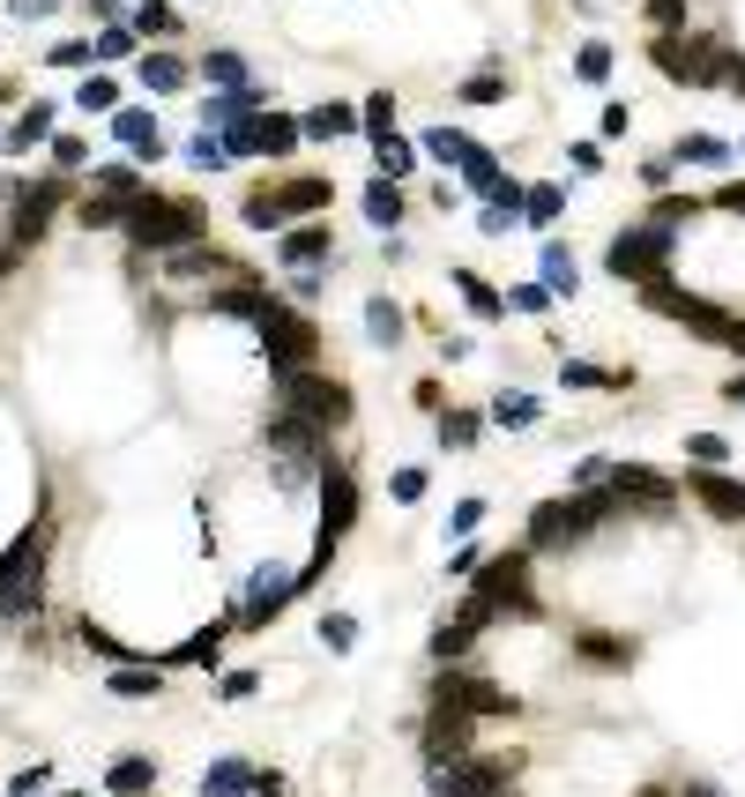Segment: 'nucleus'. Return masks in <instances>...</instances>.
<instances>
[{"instance_id":"f257e3e1","label":"nucleus","mask_w":745,"mask_h":797,"mask_svg":"<svg viewBox=\"0 0 745 797\" xmlns=\"http://www.w3.org/2000/svg\"><path fill=\"white\" fill-rule=\"evenodd\" d=\"M612 515H619V499L604 492V485H596V492H574V499H545V507L529 515V545H537V551H567V545H582L589 529H604Z\"/></svg>"},{"instance_id":"f03ea898","label":"nucleus","mask_w":745,"mask_h":797,"mask_svg":"<svg viewBox=\"0 0 745 797\" xmlns=\"http://www.w3.org/2000/svg\"><path fill=\"white\" fill-rule=\"evenodd\" d=\"M127 239H135V253H165V247H195L201 239V209L179 195H142L127 201Z\"/></svg>"},{"instance_id":"7ed1b4c3","label":"nucleus","mask_w":745,"mask_h":797,"mask_svg":"<svg viewBox=\"0 0 745 797\" xmlns=\"http://www.w3.org/2000/svg\"><path fill=\"white\" fill-rule=\"evenodd\" d=\"M328 201V179H291V187H261V195L239 201V225L254 231H291L298 217H314Z\"/></svg>"},{"instance_id":"20e7f679","label":"nucleus","mask_w":745,"mask_h":797,"mask_svg":"<svg viewBox=\"0 0 745 797\" xmlns=\"http://www.w3.org/2000/svg\"><path fill=\"white\" fill-rule=\"evenodd\" d=\"M261 350H269V366H276L284 380H291V373H314L321 328H314V321H298L291 306H269V313H261Z\"/></svg>"},{"instance_id":"39448f33","label":"nucleus","mask_w":745,"mask_h":797,"mask_svg":"<svg viewBox=\"0 0 745 797\" xmlns=\"http://www.w3.org/2000/svg\"><path fill=\"white\" fill-rule=\"evenodd\" d=\"M670 253H678V231L648 217V225H634V231L612 239V276H626V283H656Z\"/></svg>"},{"instance_id":"423d86ee","label":"nucleus","mask_w":745,"mask_h":797,"mask_svg":"<svg viewBox=\"0 0 745 797\" xmlns=\"http://www.w3.org/2000/svg\"><path fill=\"white\" fill-rule=\"evenodd\" d=\"M284 410L306 418L314 432H328V425L350 418V388H344V380H321V373H291V380H284Z\"/></svg>"},{"instance_id":"0eeeda50","label":"nucleus","mask_w":745,"mask_h":797,"mask_svg":"<svg viewBox=\"0 0 745 797\" xmlns=\"http://www.w3.org/2000/svg\"><path fill=\"white\" fill-rule=\"evenodd\" d=\"M298 135H306V127H298L291 112H247L239 127H224V150L231 157H291Z\"/></svg>"},{"instance_id":"6e6552de","label":"nucleus","mask_w":745,"mask_h":797,"mask_svg":"<svg viewBox=\"0 0 745 797\" xmlns=\"http://www.w3.org/2000/svg\"><path fill=\"white\" fill-rule=\"evenodd\" d=\"M642 299L656 306V313H670V321H686L694 336H708V343H723V328H731V313H723V306H708L701 291H678L670 276H656V283H642Z\"/></svg>"},{"instance_id":"1a4fd4ad","label":"nucleus","mask_w":745,"mask_h":797,"mask_svg":"<svg viewBox=\"0 0 745 797\" xmlns=\"http://www.w3.org/2000/svg\"><path fill=\"white\" fill-rule=\"evenodd\" d=\"M507 760H485V753H463V760H447L433 768V797H499L507 790Z\"/></svg>"},{"instance_id":"9d476101","label":"nucleus","mask_w":745,"mask_h":797,"mask_svg":"<svg viewBox=\"0 0 745 797\" xmlns=\"http://www.w3.org/2000/svg\"><path fill=\"white\" fill-rule=\"evenodd\" d=\"M485 611H537V597H529V559L522 551H507V559H493V567H477V589H470Z\"/></svg>"},{"instance_id":"9b49d317","label":"nucleus","mask_w":745,"mask_h":797,"mask_svg":"<svg viewBox=\"0 0 745 797\" xmlns=\"http://www.w3.org/2000/svg\"><path fill=\"white\" fill-rule=\"evenodd\" d=\"M604 492L619 499V507H648V515H670V499H678V485H670L664 470H642V462H612V477H604Z\"/></svg>"},{"instance_id":"f8f14e48","label":"nucleus","mask_w":745,"mask_h":797,"mask_svg":"<svg viewBox=\"0 0 745 797\" xmlns=\"http://www.w3.org/2000/svg\"><path fill=\"white\" fill-rule=\"evenodd\" d=\"M433 708H463V716H507L515 700L499 694V686H485V678H470V671H440V686H433Z\"/></svg>"},{"instance_id":"ddd939ff","label":"nucleus","mask_w":745,"mask_h":797,"mask_svg":"<svg viewBox=\"0 0 745 797\" xmlns=\"http://www.w3.org/2000/svg\"><path fill=\"white\" fill-rule=\"evenodd\" d=\"M350 522H358V485L344 462H321V545H336Z\"/></svg>"},{"instance_id":"4468645a","label":"nucleus","mask_w":745,"mask_h":797,"mask_svg":"<svg viewBox=\"0 0 745 797\" xmlns=\"http://www.w3.org/2000/svg\"><path fill=\"white\" fill-rule=\"evenodd\" d=\"M470 723L477 716H463V708H433V716H425V768L463 760V753H470Z\"/></svg>"},{"instance_id":"2eb2a0df","label":"nucleus","mask_w":745,"mask_h":797,"mask_svg":"<svg viewBox=\"0 0 745 797\" xmlns=\"http://www.w3.org/2000/svg\"><path fill=\"white\" fill-rule=\"evenodd\" d=\"M60 201H68V179H60V172L16 195V247H30V239H38V231L52 225V209H60Z\"/></svg>"},{"instance_id":"dca6fc26","label":"nucleus","mask_w":745,"mask_h":797,"mask_svg":"<svg viewBox=\"0 0 745 797\" xmlns=\"http://www.w3.org/2000/svg\"><path fill=\"white\" fill-rule=\"evenodd\" d=\"M291 589H298V581H291L284 567H261V574H254V589L239 597V619H231V626H269L276 611H284V597H291Z\"/></svg>"},{"instance_id":"f3484780","label":"nucleus","mask_w":745,"mask_h":797,"mask_svg":"<svg viewBox=\"0 0 745 797\" xmlns=\"http://www.w3.org/2000/svg\"><path fill=\"white\" fill-rule=\"evenodd\" d=\"M686 492H694L701 507L716 515V522H745V485H738V477H723V470H694V477H686Z\"/></svg>"},{"instance_id":"a211bd4d","label":"nucleus","mask_w":745,"mask_h":797,"mask_svg":"<svg viewBox=\"0 0 745 797\" xmlns=\"http://www.w3.org/2000/svg\"><path fill=\"white\" fill-rule=\"evenodd\" d=\"M112 142H120L135 165H157V157H165V135H157V120H149V112H135V104H120V112H112Z\"/></svg>"},{"instance_id":"6ab92c4d","label":"nucleus","mask_w":745,"mask_h":797,"mask_svg":"<svg viewBox=\"0 0 745 797\" xmlns=\"http://www.w3.org/2000/svg\"><path fill=\"white\" fill-rule=\"evenodd\" d=\"M321 253H336V231H328V225H298V231H284V261H291V269H314Z\"/></svg>"},{"instance_id":"aec40b11","label":"nucleus","mask_w":745,"mask_h":797,"mask_svg":"<svg viewBox=\"0 0 745 797\" xmlns=\"http://www.w3.org/2000/svg\"><path fill=\"white\" fill-rule=\"evenodd\" d=\"M298 127H306V142H344V135H358V112L350 104H314Z\"/></svg>"},{"instance_id":"412c9836","label":"nucleus","mask_w":745,"mask_h":797,"mask_svg":"<svg viewBox=\"0 0 745 797\" xmlns=\"http://www.w3.org/2000/svg\"><path fill=\"white\" fill-rule=\"evenodd\" d=\"M372 165H380V179H396V187H403V179L418 172V150H410L396 127H388V135H372Z\"/></svg>"},{"instance_id":"4be33fe9","label":"nucleus","mask_w":745,"mask_h":797,"mask_svg":"<svg viewBox=\"0 0 745 797\" xmlns=\"http://www.w3.org/2000/svg\"><path fill=\"white\" fill-rule=\"evenodd\" d=\"M38 142H52V104H30L23 120L8 127V142H0V150H8V157H30Z\"/></svg>"},{"instance_id":"5701e85b","label":"nucleus","mask_w":745,"mask_h":797,"mask_svg":"<svg viewBox=\"0 0 745 797\" xmlns=\"http://www.w3.org/2000/svg\"><path fill=\"white\" fill-rule=\"evenodd\" d=\"M366 225H380V231L403 225V187H396V179L372 172V187H366Z\"/></svg>"},{"instance_id":"b1692460","label":"nucleus","mask_w":745,"mask_h":797,"mask_svg":"<svg viewBox=\"0 0 745 797\" xmlns=\"http://www.w3.org/2000/svg\"><path fill=\"white\" fill-rule=\"evenodd\" d=\"M470 150H477V135H463V127H425V157H433V165H455V172H463Z\"/></svg>"},{"instance_id":"393cba45","label":"nucleus","mask_w":745,"mask_h":797,"mask_svg":"<svg viewBox=\"0 0 745 797\" xmlns=\"http://www.w3.org/2000/svg\"><path fill=\"white\" fill-rule=\"evenodd\" d=\"M127 30H135V38H172V30H179V8H172V0H135Z\"/></svg>"},{"instance_id":"a878e982","label":"nucleus","mask_w":745,"mask_h":797,"mask_svg":"<svg viewBox=\"0 0 745 797\" xmlns=\"http://www.w3.org/2000/svg\"><path fill=\"white\" fill-rule=\"evenodd\" d=\"M135 82H149V90H187V60H179V52H142Z\"/></svg>"},{"instance_id":"bb28decb","label":"nucleus","mask_w":745,"mask_h":797,"mask_svg":"<svg viewBox=\"0 0 745 797\" xmlns=\"http://www.w3.org/2000/svg\"><path fill=\"white\" fill-rule=\"evenodd\" d=\"M537 276H545L552 299H574V283H582V276H574V253H567V247H545V253H537Z\"/></svg>"},{"instance_id":"cd10ccee","label":"nucleus","mask_w":745,"mask_h":797,"mask_svg":"<svg viewBox=\"0 0 745 797\" xmlns=\"http://www.w3.org/2000/svg\"><path fill=\"white\" fill-rule=\"evenodd\" d=\"M105 790H112V797L157 790V760H112V775H105Z\"/></svg>"},{"instance_id":"c85d7f7f","label":"nucleus","mask_w":745,"mask_h":797,"mask_svg":"<svg viewBox=\"0 0 745 797\" xmlns=\"http://www.w3.org/2000/svg\"><path fill=\"white\" fill-rule=\"evenodd\" d=\"M239 790H254V768H247V760H217V768L201 775V797H239Z\"/></svg>"},{"instance_id":"c756f323","label":"nucleus","mask_w":745,"mask_h":797,"mask_svg":"<svg viewBox=\"0 0 745 797\" xmlns=\"http://www.w3.org/2000/svg\"><path fill=\"white\" fill-rule=\"evenodd\" d=\"M201 76L217 82L224 98H231V90H254V76H247V60H239V52H209V60H201Z\"/></svg>"},{"instance_id":"7c9ffc66","label":"nucleus","mask_w":745,"mask_h":797,"mask_svg":"<svg viewBox=\"0 0 745 797\" xmlns=\"http://www.w3.org/2000/svg\"><path fill=\"white\" fill-rule=\"evenodd\" d=\"M366 336H372L380 350H396V343H403V306L372 299V306H366Z\"/></svg>"},{"instance_id":"2f4dec72","label":"nucleus","mask_w":745,"mask_h":797,"mask_svg":"<svg viewBox=\"0 0 745 797\" xmlns=\"http://www.w3.org/2000/svg\"><path fill=\"white\" fill-rule=\"evenodd\" d=\"M23 619H38V581H8L0 589V626H23Z\"/></svg>"},{"instance_id":"473e14b6","label":"nucleus","mask_w":745,"mask_h":797,"mask_svg":"<svg viewBox=\"0 0 745 797\" xmlns=\"http://www.w3.org/2000/svg\"><path fill=\"white\" fill-rule=\"evenodd\" d=\"M455 291L470 299V313H477V321H499V313H507V299H499V291H485V283H477L470 269H455Z\"/></svg>"},{"instance_id":"72a5a7b5","label":"nucleus","mask_w":745,"mask_h":797,"mask_svg":"<svg viewBox=\"0 0 745 797\" xmlns=\"http://www.w3.org/2000/svg\"><path fill=\"white\" fill-rule=\"evenodd\" d=\"M157 686H165L157 664H120V671H112V694L120 700H142V694H157Z\"/></svg>"},{"instance_id":"f704fd0d","label":"nucleus","mask_w":745,"mask_h":797,"mask_svg":"<svg viewBox=\"0 0 745 797\" xmlns=\"http://www.w3.org/2000/svg\"><path fill=\"white\" fill-rule=\"evenodd\" d=\"M74 112H120V82H112V76H90L82 90H74Z\"/></svg>"},{"instance_id":"c9c22d12","label":"nucleus","mask_w":745,"mask_h":797,"mask_svg":"<svg viewBox=\"0 0 745 797\" xmlns=\"http://www.w3.org/2000/svg\"><path fill=\"white\" fill-rule=\"evenodd\" d=\"M678 165H731V142H723V135H686V142H678Z\"/></svg>"},{"instance_id":"e433bc0d","label":"nucleus","mask_w":745,"mask_h":797,"mask_svg":"<svg viewBox=\"0 0 745 797\" xmlns=\"http://www.w3.org/2000/svg\"><path fill=\"white\" fill-rule=\"evenodd\" d=\"M686 455H694V470H723V462H731V440H723V432H686Z\"/></svg>"},{"instance_id":"4c0bfd02","label":"nucleus","mask_w":745,"mask_h":797,"mask_svg":"<svg viewBox=\"0 0 745 797\" xmlns=\"http://www.w3.org/2000/svg\"><path fill=\"white\" fill-rule=\"evenodd\" d=\"M463 187H477V195H493V187H499V157L485 150V142L463 157Z\"/></svg>"},{"instance_id":"58836bf2","label":"nucleus","mask_w":745,"mask_h":797,"mask_svg":"<svg viewBox=\"0 0 745 797\" xmlns=\"http://www.w3.org/2000/svg\"><path fill=\"white\" fill-rule=\"evenodd\" d=\"M559 209H567V187H529V201H522L529 225H559Z\"/></svg>"},{"instance_id":"ea45409f","label":"nucleus","mask_w":745,"mask_h":797,"mask_svg":"<svg viewBox=\"0 0 745 797\" xmlns=\"http://www.w3.org/2000/svg\"><path fill=\"white\" fill-rule=\"evenodd\" d=\"M559 380H567V388H626V373H604V366H589V358H567Z\"/></svg>"},{"instance_id":"a19ab883","label":"nucleus","mask_w":745,"mask_h":797,"mask_svg":"<svg viewBox=\"0 0 745 797\" xmlns=\"http://www.w3.org/2000/svg\"><path fill=\"white\" fill-rule=\"evenodd\" d=\"M477 425H485L477 410H440V440L447 448H477Z\"/></svg>"},{"instance_id":"79ce46f5","label":"nucleus","mask_w":745,"mask_h":797,"mask_svg":"<svg viewBox=\"0 0 745 797\" xmlns=\"http://www.w3.org/2000/svg\"><path fill=\"white\" fill-rule=\"evenodd\" d=\"M493 418H499V425H537V396L507 388V396H493Z\"/></svg>"},{"instance_id":"37998d69","label":"nucleus","mask_w":745,"mask_h":797,"mask_svg":"<svg viewBox=\"0 0 745 797\" xmlns=\"http://www.w3.org/2000/svg\"><path fill=\"white\" fill-rule=\"evenodd\" d=\"M574 76L589 82V90H604V76H612V46H582V52H574Z\"/></svg>"},{"instance_id":"c03bdc74","label":"nucleus","mask_w":745,"mask_h":797,"mask_svg":"<svg viewBox=\"0 0 745 797\" xmlns=\"http://www.w3.org/2000/svg\"><path fill=\"white\" fill-rule=\"evenodd\" d=\"M98 187H105V195H120V201H142V172H135V165H105Z\"/></svg>"},{"instance_id":"a18cd8bd","label":"nucleus","mask_w":745,"mask_h":797,"mask_svg":"<svg viewBox=\"0 0 745 797\" xmlns=\"http://www.w3.org/2000/svg\"><path fill=\"white\" fill-rule=\"evenodd\" d=\"M46 60H52V68H90V60H98V46H90V38H60Z\"/></svg>"},{"instance_id":"49530a36","label":"nucleus","mask_w":745,"mask_h":797,"mask_svg":"<svg viewBox=\"0 0 745 797\" xmlns=\"http://www.w3.org/2000/svg\"><path fill=\"white\" fill-rule=\"evenodd\" d=\"M648 23L664 30V38H678L686 30V0H648Z\"/></svg>"},{"instance_id":"de8ad7c7","label":"nucleus","mask_w":745,"mask_h":797,"mask_svg":"<svg viewBox=\"0 0 745 797\" xmlns=\"http://www.w3.org/2000/svg\"><path fill=\"white\" fill-rule=\"evenodd\" d=\"M358 120H366L372 135H388V127H396V98H388V90H372V98H366V112H358Z\"/></svg>"},{"instance_id":"09e8293b","label":"nucleus","mask_w":745,"mask_h":797,"mask_svg":"<svg viewBox=\"0 0 745 797\" xmlns=\"http://www.w3.org/2000/svg\"><path fill=\"white\" fill-rule=\"evenodd\" d=\"M217 648H224V626H209V634H195L179 648V664H217Z\"/></svg>"},{"instance_id":"8fccbe9b","label":"nucleus","mask_w":745,"mask_h":797,"mask_svg":"<svg viewBox=\"0 0 745 797\" xmlns=\"http://www.w3.org/2000/svg\"><path fill=\"white\" fill-rule=\"evenodd\" d=\"M82 157H90V142H82V135H52V165H60V172H74Z\"/></svg>"},{"instance_id":"3c124183","label":"nucleus","mask_w":745,"mask_h":797,"mask_svg":"<svg viewBox=\"0 0 745 797\" xmlns=\"http://www.w3.org/2000/svg\"><path fill=\"white\" fill-rule=\"evenodd\" d=\"M321 641H328V648H336V656H344V648H350V641H358V626H350V619H344V611H328V619H321Z\"/></svg>"},{"instance_id":"603ef678","label":"nucleus","mask_w":745,"mask_h":797,"mask_svg":"<svg viewBox=\"0 0 745 797\" xmlns=\"http://www.w3.org/2000/svg\"><path fill=\"white\" fill-rule=\"evenodd\" d=\"M463 98H470V104H499V98H507V82H499V76H470V82H463Z\"/></svg>"},{"instance_id":"864d4df0","label":"nucleus","mask_w":745,"mask_h":797,"mask_svg":"<svg viewBox=\"0 0 745 797\" xmlns=\"http://www.w3.org/2000/svg\"><path fill=\"white\" fill-rule=\"evenodd\" d=\"M418 492H425V470H418V462H410V470H396V499H403V507H410Z\"/></svg>"},{"instance_id":"5fc2aeb1","label":"nucleus","mask_w":745,"mask_h":797,"mask_svg":"<svg viewBox=\"0 0 745 797\" xmlns=\"http://www.w3.org/2000/svg\"><path fill=\"white\" fill-rule=\"evenodd\" d=\"M545 299H552L545 283H529V291H515V299H507V306H515V313H545Z\"/></svg>"},{"instance_id":"6e6d98bb","label":"nucleus","mask_w":745,"mask_h":797,"mask_svg":"<svg viewBox=\"0 0 745 797\" xmlns=\"http://www.w3.org/2000/svg\"><path fill=\"white\" fill-rule=\"evenodd\" d=\"M127 46H135V30H105V38H98V60H120Z\"/></svg>"},{"instance_id":"4d7b16f0","label":"nucleus","mask_w":745,"mask_h":797,"mask_svg":"<svg viewBox=\"0 0 745 797\" xmlns=\"http://www.w3.org/2000/svg\"><path fill=\"white\" fill-rule=\"evenodd\" d=\"M716 209H731V217H745V179H731V187H723V195H716Z\"/></svg>"},{"instance_id":"13d9d810","label":"nucleus","mask_w":745,"mask_h":797,"mask_svg":"<svg viewBox=\"0 0 745 797\" xmlns=\"http://www.w3.org/2000/svg\"><path fill=\"white\" fill-rule=\"evenodd\" d=\"M8 8H16V16H52L60 0H8Z\"/></svg>"},{"instance_id":"bf43d9fd","label":"nucleus","mask_w":745,"mask_h":797,"mask_svg":"<svg viewBox=\"0 0 745 797\" xmlns=\"http://www.w3.org/2000/svg\"><path fill=\"white\" fill-rule=\"evenodd\" d=\"M723 350H738V358H745V321H731V328H723Z\"/></svg>"},{"instance_id":"052dcab7","label":"nucleus","mask_w":745,"mask_h":797,"mask_svg":"<svg viewBox=\"0 0 745 797\" xmlns=\"http://www.w3.org/2000/svg\"><path fill=\"white\" fill-rule=\"evenodd\" d=\"M723 396H731V402H738V410H745V380H731V388H723Z\"/></svg>"},{"instance_id":"680f3d73","label":"nucleus","mask_w":745,"mask_h":797,"mask_svg":"<svg viewBox=\"0 0 745 797\" xmlns=\"http://www.w3.org/2000/svg\"><path fill=\"white\" fill-rule=\"evenodd\" d=\"M686 797H723V790H716V783H694V790H686Z\"/></svg>"},{"instance_id":"e2e57ef3","label":"nucleus","mask_w":745,"mask_h":797,"mask_svg":"<svg viewBox=\"0 0 745 797\" xmlns=\"http://www.w3.org/2000/svg\"><path fill=\"white\" fill-rule=\"evenodd\" d=\"M0 276H8V253H0Z\"/></svg>"},{"instance_id":"0e129e2a","label":"nucleus","mask_w":745,"mask_h":797,"mask_svg":"<svg viewBox=\"0 0 745 797\" xmlns=\"http://www.w3.org/2000/svg\"><path fill=\"white\" fill-rule=\"evenodd\" d=\"M68 797H74V790H68Z\"/></svg>"}]
</instances>
